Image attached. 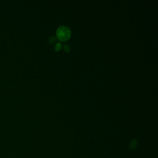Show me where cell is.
I'll use <instances>...</instances> for the list:
<instances>
[{"mask_svg": "<svg viewBox=\"0 0 158 158\" xmlns=\"http://www.w3.org/2000/svg\"><path fill=\"white\" fill-rule=\"evenodd\" d=\"M57 37L61 41H66L68 40L71 35V31L69 27L61 26L57 28L56 30Z\"/></svg>", "mask_w": 158, "mask_h": 158, "instance_id": "cell-1", "label": "cell"}, {"mask_svg": "<svg viewBox=\"0 0 158 158\" xmlns=\"http://www.w3.org/2000/svg\"><path fill=\"white\" fill-rule=\"evenodd\" d=\"M55 50L56 51H59L61 49V48H62V44H61V42H57V43L55 45Z\"/></svg>", "mask_w": 158, "mask_h": 158, "instance_id": "cell-2", "label": "cell"}, {"mask_svg": "<svg viewBox=\"0 0 158 158\" xmlns=\"http://www.w3.org/2000/svg\"><path fill=\"white\" fill-rule=\"evenodd\" d=\"M56 38L55 36H51L50 38H49V42L51 43H54L56 41Z\"/></svg>", "mask_w": 158, "mask_h": 158, "instance_id": "cell-3", "label": "cell"}, {"mask_svg": "<svg viewBox=\"0 0 158 158\" xmlns=\"http://www.w3.org/2000/svg\"><path fill=\"white\" fill-rule=\"evenodd\" d=\"M64 48L65 51H69L70 50V46L68 44H65L64 46Z\"/></svg>", "mask_w": 158, "mask_h": 158, "instance_id": "cell-4", "label": "cell"}]
</instances>
